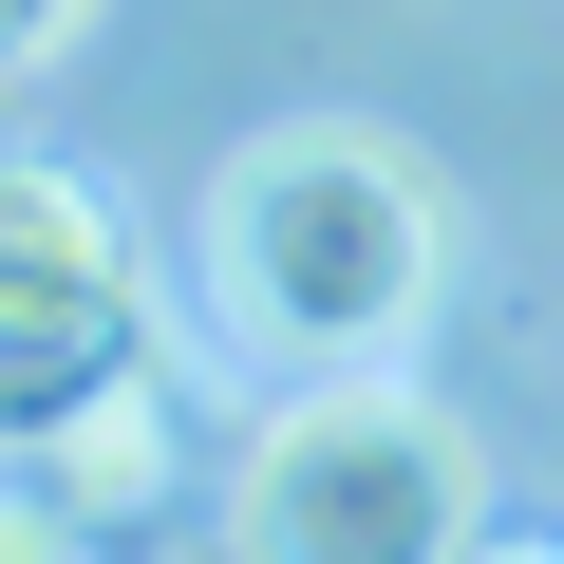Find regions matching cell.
Returning a JSON list of instances; mask_svg holds the SVG:
<instances>
[{
  "label": "cell",
  "mask_w": 564,
  "mask_h": 564,
  "mask_svg": "<svg viewBox=\"0 0 564 564\" xmlns=\"http://www.w3.org/2000/svg\"><path fill=\"white\" fill-rule=\"evenodd\" d=\"M39 489H57L76 527H151V508L188 489V414H170V358H132V377H113V395H95V414L39 452Z\"/></svg>",
  "instance_id": "cell-4"
},
{
  "label": "cell",
  "mask_w": 564,
  "mask_h": 564,
  "mask_svg": "<svg viewBox=\"0 0 564 564\" xmlns=\"http://www.w3.org/2000/svg\"><path fill=\"white\" fill-rule=\"evenodd\" d=\"M0 564H95V527H76L39 470H0Z\"/></svg>",
  "instance_id": "cell-5"
},
{
  "label": "cell",
  "mask_w": 564,
  "mask_h": 564,
  "mask_svg": "<svg viewBox=\"0 0 564 564\" xmlns=\"http://www.w3.org/2000/svg\"><path fill=\"white\" fill-rule=\"evenodd\" d=\"M470 564H564V527H489V545H470Z\"/></svg>",
  "instance_id": "cell-7"
},
{
  "label": "cell",
  "mask_w": 564,
  "mask_h": 564,
  "mask_svg": "<svg viewBox=\"0 0 564 564\" xmlns=\"http://www.w3.org/2000/svg\"><path fill=\"white\" fill-rule=\"evenodd\" d=\"M76 39H95V0H0V76H57Z\"/></svg>",
  "instance_id": "cell-6"
},
{
  "label": "cell",
  "mask_w": 564,
  "mask_h": 564,
  "mask_svg": "<svg viewBox=\"0 0 564 564\" xmlns=\"http://www.w3.org/2000/svg\"><path fill=\"white\" fill-rule=\"evenodd\" d=\"M188 245H207L226 358H263V377H377V358H414V321L452 302V188H433L395 132H358V113L245 132V151L207 170Z\"/></svg>",
  "instance_id": "cell-1"
},
{
  "label": "cell",
  "mask_w": 564,
  "mask_h": 564,
  "mask_svg": "<svg viewBox=\"0 0 564 564\" xmlns=\"http://www.w3.org/2000/svg\"><path fill=\"white\" fill-rule=\"evenodd\" d=\"M132 358H151L132 207L57 151H0V470H39Z\"/></svg>",
  "instance_id": "cell-3"
},
{
  "label": "cell",
  "mask_w": 564,
  "mask_h": 564,
  "mask_svg": "<svg viewBox=\"0 0 564 564\" xmlns=\"http://www.w3.org/2000/svg\"><path fill=\"white\" fill-rule=\"evenodd\" d=\"M226 527H245V564H470L489 545V452L395 358L377 377H302V395L245 433Z\"/></svg>",
  "instance_id": "cell-2"
}]
</instances>
